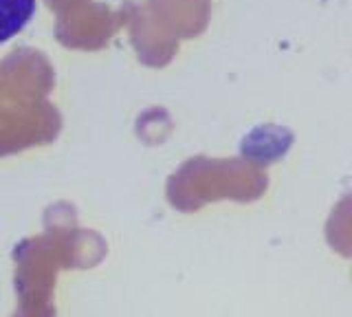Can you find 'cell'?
I'll use <instances>...</instances> for the list:
<instances>
[{
  "mask_svg": "<svg viewBox=\"0 0 352 317\" xmlns=\"http://www.w3.org/2000/svg\"><path fill=\"white\" fill-rule=\"evenodd\" d=\"M38 12V0H0V45L16 38Z\"/></svg>",
  "mask_w": 352,
  "mask_h": 317,
  "instance_id": "obj_1",
  "label": "cell"
}]
</instances>
